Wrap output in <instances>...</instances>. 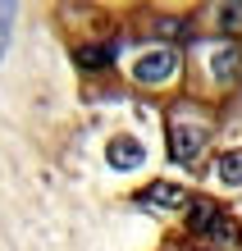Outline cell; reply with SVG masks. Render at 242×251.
<instances>
[{"label":"cell","instance_id":"6da1fadb","mask_svg":"<svg viewBox=\"0 0 242 251\" xmlns=\"http://www.w3.org/2000/svg\"><path fill=\"white\" fill-rule=\"evenodd\" d=\"M206 146V124H169V155L178 160V165H192L196 155H201Z\"/></svg>","mask_w":242,"mask_h":251},{"label":"cell","instance_id":"7a4b0ae2","mask_svg":"<svg viewBox=\"0 0 242 251\" xmlns=\"http://www.w3.org/2000/svg\"><path fill=\"white\" fill-rule=\"evenodd\" d=\"M174 73H178V50H169V46L151 50V55H142V60L133 64V78L137 82H169Z\"/></svg>","mask_w":242,"mask_h":251},{"label":"cell","instance_id":"3957f363","mask_svg":"<svg viewBox=\"0 0 242 251\" xmlns=\"http://www.w3.org/2000/svg\"><path fill=\"white\" fill-rule=\"evenodd\" d=\"M137 205L142 210H178V205H188V192L174 187V183H156L137 197Z\"/></svg>","mask_w":242,"mask_h":251},{"label":"cell","instance_id":"277c9868","mask_svg":"<svg viewBox=\"0 0 242 251\" xmlns=\"http://www.w3.org/2000/svg\"><path fill=\"white\" fill-rule=\"evenodd\" d=\"M192 228H196V233H210V238H233V224L219 215V205H210V201H196Z\"/></svg>","mask_w":242,"mask_h":251},{"label":"cell","instance_id":"5b68a950","mask_svg":"<svg viewBox=\"0 0 242 251\" xmlns=\"http://www.w3.org/2000/svg\"><path fill=\"white\" fill-rule=\"evenodd\" d=\"M210 73H215L219 82H233L242 73V46H219L215 55H210Z\"/></svg>","mask_w":242,"mask_h":251},{"label":"cell","instance_id":"8992f818","mask_svg":"<svg viewBox=\"0 0 242 251\" xmlns=\"http://www.w3.org/2000/svg\"><path fill=\"white\" fill-rule=\"evenodd\" d=\"M105 155H110V165H114V169H137V165H142V142H133V137H114Z\"/></svg>","mask_w":242,"mask_h":251},{"label":"cell","instance_id":"52a82bcc","mask_svg":"<svg viewBox=\"0 0 242 251\" xmlns=\"http://www.w3.org/2000/svg\"><path fill=\"white\" fill-rule=\"evenodd\" d=\"M215 174H219V183H224V187H242V146H233V151H224V155H219Z\"/></svg>","mask_w":242,"mask_h":251},{"label":"cell","instance_id":"ba28073f","mask_svg":"<svg viewBox=\"0 0 242 251\" xmlns=\"http://www.w3.org/2000/svg\"><path fill=\"white\" fill-rule=\"evenodd\" d=\"M78 60H82V69H101V64L114 60V46H101V50H96V46H82Z\"/></svg>","mask_w":242,"mask_h":251},{"label":"cell","instance_id":"9c48e42d","mask_svg":"<svg viewBox=\"0 0 242 251\" xmlns=\"http://www.w3.org/2000/svg\"><path fill=\"white\" fill-rule=\"evenodd\" d=\"M215 19H219V27H224V32H238V27H242V5H219V14H215Z\"/></svg>","mask_w":242,"mask_h":251},{"label":"cell","instance_id":"30bf717a","mask_svg":"<svg viewBox=\"0 0 242 251\" xmlns=\"http://www.w3.org/2000/svg\"><path fill=\"white\" fill-rule=\"evenodd\" d=\"M14 14H19V5H0V60H5V46H9V27H14Z\"/></svg>","mask_w":242,"mask_h":251}]
</instances>
